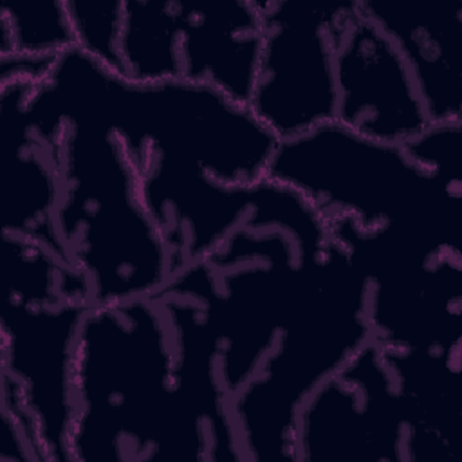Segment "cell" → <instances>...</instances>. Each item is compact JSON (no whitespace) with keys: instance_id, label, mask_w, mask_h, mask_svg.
<instances>
[{"instance_id":"1","label":"cell","mask_w":462,"mask_h":462,"mask_svg":"<svg viewBox=\"0 0 462 462\" xmlns=\"http://www.w3.org/2000/svg\"><path fill=\"white\" fill-rule=\"evenodd\" d=\"M171 330L157 301L92 305L72 359L70 462H188Z\"/></svg>"},{"instance_id":"2","label":"cell","mask_w":462,"mask_h":462,"mask_svg":"<svg viewBox=\"0 0 462 462\" xmlns=\"http://www.w3.org/2000/svg\"><path fill=\"white\" fill-rule=\"evenodd\" d=\"M29 105L36 117L61 126L54 229L63 256L87 280L92 303L153 296L173 274L171 262L123 141L94 112L60 105L36 87Z\"/></svg>"},{"instance_id":"3","label":"cell","mask_w":462,"mask_h":462,"mask_svg":"<svg viewBox=\"0 0 462 462\" xmlns=\"http://www.w3.org/2000/svg\"><path fill=\"white\" fill-rule=\"evenodd\" d=\"M45 88L56 101L99 116L128 152L148 148L189 161L226 186L247 188L267 177L278 144L247 105L209 85L134 83L78 47L54 61Z\"/></svg>"},{"instance_id":"4","label":"cell","mask_w":462,"mask_h":462,"mask_svg":"<svg viewBox=\"0 0 462 462\" xmlns=\"http://www.w3.org/2000/svg\"><path fill=\"white\" fill-rule=\"evenodd\" d=\"M328 240L327 218L307 199L263 177L251 186L240 224L204 258L229 402L271 354Z\"/></svg>"},{"instance_id":"5","label":"cell","mask_w":462,"mask_h":462,"mask_svg":"<svg viewBox=\"0 0 462 462\" xmlns=\"http://www.w3.org/2000/svg\"><path fill=\"white\" fill-rule=\"evenodd\" d=\"M366 278L332 236L258 374L231 399L242 462H294L303 402L372 341Z\"/></svg>"},{"instance_id":"6","label":"cell","mask_w":462,"mask_h":462,"mask_svg":"<svg viewBox=\"0 0 462 462\" xmlns=\"http://www.w3.org/2000/svg\"><path fill=\"white\" fill-rule=\"evenodd\" d=\"M0 386L32 419L47 462L69 460L72 359L94 305L83 274L52 247L2 233Z\"/></svg>"},{"instance_id":"7","label":"cell","mask_w":462,"mask_h":462,"mask_svg":"<svg viewBox=\"0 0 462 462\" xmlns=\"http://www.w3.org/2000/svg\"><path fill=\"white\" fill-rule=\"evenodd\" d=\"M267 177L298 191L327 222L462 229L460 186L424 171L404 146L365 139L336 121L278 141Z\"/></svg>"},{"instance_id":"8","label":"cell","mask_w":462,"mask_h":462,"mask_svg":"<svg viewBox=\"0 0 462 462\" xmlns=\"http://www.w3.org/2000/svg\"><path fill=\"white\" fill-rule=\"evenodd\" d=\"M366 278L372 341L384 348L462 345V231L437 224L361 229L328 222Z\"/></svg>"},{"instance_id":"9","label":"cell","mask_w":462,"mask_h":462,"mask_svg":"<svg viewBox=\"0 0 462 462\" xmlns=\"http://www.w3.org/2000/svg\"><path fill=\"white\" fill-rule=\"evenodd\" d=\"M457 448L435 433L399 390L370 341L300 408L294 462H448Z\"/></svg>"},{"instance_id":"10","label":"cell","mask_w":462,"mask_h":462,"mask_svg":"<svg viewBox=\"0 0 462 462\" xmlns=\"http://www.w3.org/2000/svg\"><path fill=\"white\" fill-rule=\"evenodd\" d=\"M348 0H260L251 112L278 141L334 121V31Z\"/></svg>"},{"instance_id":"11","label":"cell","mask_w":462,"mask_h":462,"mask_svg":"<svg viewBox=\"0 0 462 462\" xmlns=\"http://www.w3.org/2000/svg\"><path fill=\"white\" fill-rule=\"evenodd\" d=\"M334 88V121L365 139L404 146L431 123L399 47L361 0H348L336 23Z\"/></svg>"},{"instance_id":"12","label":"cell","mask_w":462,"mask_h":462,"mask_svg":"<svg viewBox=\"0 0 462 462\" xmlns=\"http://www.w3.org/2000/svg\"><path fill=\"white\" fill-rule=\"evenodd\" d=\"M128 152V150H126ZM143 204L171 262V273L202 262L240 224L251 186H226L197 164L148 148L128 152Z\"/></svg>"},{"instance_id":"13","label":"cell","mask_w":462,"mask_h":462,"mask_svg":"<svg viewBox=\"0 0 462 462\" xmlns=\"http://www.w3.org/2000/svg\"><path fill=\"white\" fill-rule=\"evenodd\" d=\"M36 81L0 79L2 233L42 242L60 254L54 215L60 197L58 141L38 128L27 112Z\"/></svg>"},{"instance_id":"14","label":"cell","mask_w":462,"mask_h":462,"mask_svg":"<svg viewBox=\"0 0 462 462\" xmlns=\"http://www.w3.org/2000/svg\"><path fill=\"white\" fill-rule=\"evenodd\" d=\"M177 79L249 105L262 42L260 0H173Z\"/></svg>"},{"instance_id":"15","label":"cell","mask_w":462,"mask_h":462,"mask_svg":"<svg viewBox=\"0 0 462 462\" xmlns=\"http://www.w3.org/2000/svg\"><path fill=\"white\" fill-rule=\"evenodd\" d=\"M406 60L431 121H462V2L361 0Z\"/></svg>"},{"instance_id":"16","label":"cell","mask_w":462,"mask_h":462,"mask_svg":"<svg viewBox=\"0 0 462 462\" xmlns=\"http://www.w3.org/2000/svg\"><path fill=\"white\" fill-rule=\"evenodd\" d=\"M381 348L399 390L419 417L458 449L462 439V345L453 348Z\"/></svg>"},{"instance_id":"17","label":"cell","mask_w":462,"mask_h":462,"mask_svg":"<svg viewBox=\"0 0 462 462\" xmlns=\"http://www.w3.org/2000/svg\"><path fill=\"white\" fill-rule=\"evenodd\" d=\"M117 61L134 83L177 79L173 0H123Z\"/></svg>"},{"instance_id":"18","label":"cell","mask_w":462,"mask_h":462,"mask_svg":"<svg viewBox=\"0 0 462 462\" xmlns=\"http://www.w3.org/2000/svg\"><path fill=\"white\" fill-rule=\"evenodd\" d=\"M74 47L65 0H4L0 56L58 58Z\"/></svg>"},{"instance_id":"19","label":"cell","mask_w":462,"mask_h":462,"mask_svg":"<svg viewBox=\"0 0 462 462\" xmlns=\"http://www.w3.org/2000/svg\"><path fill=\"white\" fill-rule=\"evenodd\" d=\"M74 47L119 72L117 45L123 18V0H65Z\"/></svg>"},{"instance_id":"20","label":"cell","mask_w":462,"mask_h":462,"mask_svg":"<svg viewBox=\"0 0 462 462\" xmlns=\"http://www.w3.org/2000/svg\"><path fill=\"white\" fill-rule=\"evenodd\" d=\"M404 150L435 179L462 188V121H431Z\"/></svg>"}]
</instances>
